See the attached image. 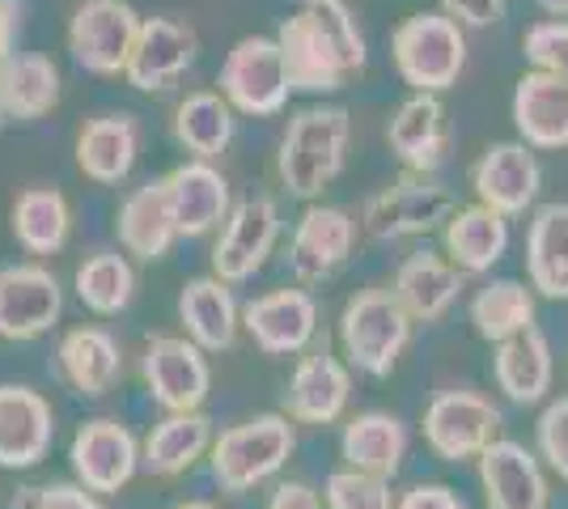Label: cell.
<instances>
[{"mask_svg":"<svg viewBox=\"0 0 568 509\" xmlns=\"http://www.w3.org/2000/svg\"><path fill=\"white\" fill-rule=\"evenodd\" d=\"M348 404H353V365L327 348L314 353L306 348L288 374L281 413L293 425H339Z\"/></svg>","mask_w":568,"mask_h":509,"instance_id":"16","label":"cell"},{"mask_svg":"<svg viewBox=\"0 0 568 509\" xmlns=\"http://www.w3.org/2000/svg\"><path fill=\"white\" fill-rule=\"evenodd\" d=\"M395 509H467V501L458 497V488L425 480V485H412L399 492Z\"/></svg>","mask_w":568,"mask_h":509,"instance_id":"43","label":"cell"},{"mask_svg":"<svg viewBox=\"0 0 568 509\" xmlns=\"http://www.w3.org/2000/svg\"><path fill=\"white\" fill-rule=\"evenodd\" d=\"M467 318L484 344H505L539 327V293L530 281H518V276H493L471 293Z\"/></svg>","mask_w":568,"mask_h":509,"instance_id":"31","label":"cell"},{"mask_svg":"<svg viewBox=\"0 0 568 509\" xmlns=\"http://www.w3.org/2000/svg\"><path fill=\"white\" fill-rule=\"evenodd\" d=\"M412 434L395 413H356L344 429H339V459L344 467H361L395 480L407 459Z\"/></svg>","mask_w":568,"mask_h":509,"instance_id":"34","label":"cell"},{"mask_svg":"<svg viewBox=\"0 0 568 509\" xmlns=\"http://www.w3.org/2000/svg\"><path fill=\"white\" fill-rule=\"evenodd\" d=\"M170 195V213L179 225V238H204L225 225L230 208H234V195H230V179L204 162V157H187L170 170L166 179Z\"/></svg>","mask_w":568,"mask_h":509,"instance_id":"20","label":"cell"},{"mask_svg":"<svg viewBox=\"0 0 568 509\" xmlns=\"http://www.w3.org/2000/svg\"><path fill=\"white\" fill-rule=\"evenodd\" d=\"M0 102L9 120H43L60 106V69L39 51H13L0 64Z\"/></svg>","mask_w":568,"mask_h":509,"instance_id":"35","label":"cell"},{"mask_svg":"<svg viewBox=\"0 0 568 509\" xmlns=\"http://www.w3.org/2000/svg\"><path fill=\"white\" fill-rule=\"evenodd\" d=\"M55 446V413L43 390L26 383H0V467L30 471Z\"/></svg>","mask_w":568,"mask_h":509,"instance_id":"19","label":"cell"},{"mask_svg":"<svg viewBox=\"0 0 568 509\" xmlns=\"http://www.w3.org/2000/svg\"><path fill=\"white\" fill-rule=\"evenodd\" d=\"M72 289L77 302L98 318H115L132 306L136 297V267L128 259V251H94L85 264L72 272Z\"/></svg>","mask_w":568,"mask_h":509,"instance_id":"38","label":"cell"},{"mask_svg":"<svg viewBox=\"0 0 568 509\" xmlns=\"http://www.w3.org/2000/svg\"><path fill=\"white\" fill-rule=\"evenodd\" d=\"M442 13H450L454 22L484 30V26H497L505 18V0H442Z\"/></svg>","mask_w":568,"mask_h":509,"instance_id":"44","label":"cell"},{"mask_svg":"<svg viewBox=\"0 0 568 509\" xmlns=\"http://www.w3.org/2000/svg\"><path fill=\"white\" fill-rule=\"evenodd\" d=\"M141 157V123L136 115H98L77 132V170L102 183V187H115L123 183L132 166Z\"/></svg>","mask_w":568,"mask_h":509,"instance_id":"30","label":"cell"},{"mask_svg":"<svg viewBox=\"0 0 568 509\" xmlns=\"http://www.w3.org/2000/svg\"><path fill=\"white\" fill-rule=\"evenodd\" d=\"M386 145L407 174H433L450 149V123L442 98L412 90V98L399 102V111L386 123Z\"/></svg>","mask_w":568,"mask_h":509,"instance_id":"22","label":"cell"},{"mask_svg":"<svg viewBox=\"0 0 568 509\" xmlns=\"http://www.w3.org/2000/svg\"><path fill=\"white\" fill-rule=\"evenodd\" d=\"M237 111L230 106L225 94H213V90H200V94H187L179 106H174V141L187 149L191 157H204V162H216L230 141H234V120Z\"/></svg>","mask_w":568,"mask_h":509,"instance_id":"36","label":"cell"},{"mask_svg":"<svg viewBox=\"0 0 568 509\" xmlns=\"http://www.w3.org/2000/svg\"><path fill=\"white\" fill-rule=\"evenodd\" d=\"M141 378L149 399L162 413H200L209 390H213V369L209 353L191 336H153L144 344Z\"/></svg>","mask_w":568,"mask_h":509,"instance_id":"11","label":"cell"},{"mask_svg":"<svg viewBox=\"0 0 568 509\" xmlns=\"http://www.w3.org/2000/svg\"><path fill=\"white\" fill-rule=\"evenodd\" d=\"M18 34H22V0H0V64L18 51Z\"/></svg>","mask_w":568,"mask_h":509,"instance_id":"46","label":"cell"},{"mask_svg":"<svg viewBox=\"0 0 568 509\" xmlns=\"http://www.w3.org/2000/svg\"><path fill=\"white\" fill-rule=\"evenodd\" d=\"M4 123H9V111H4V102H0V128H4Z\"/></svg>","mask_w":568,"mask_h":509,"instance_id":"49","label":"cell"},{"mask_svg":"<svg viewBox=\"0 0 568 509\" xmlns=\"http://www.w3.org/2000/svg\"><path fill=\"white\" fill-rule=\"evenodd\" d=\"M535 450L544 455L551 476H560L568 485V395L551 399L539 420H535Z\"/></svg>","mask_w":568,"mask_h":509,"instance_id":"41","label":"cell"},{"mask_svg":"<svg viewBox=\"0 0 568 509\" xmlns=\"http://www.w3.org/2000/svg\"><path fill=\"white\" fill-rule=\"evenodd\" d=\"M339 353L344 362L369 374V378H390L403 353L412 348L416 318L407 315L395 289H356L344 311H339Z\"/></svg>","mask_w":568,"mask_h":509,"instance_id":"3","label":"cell"},{"mask_svg":"<svg viewBox=\"0 0 568 509\" xmlns=\"http://www.w3.org/2000/svg\"><path fill=\"white\" fill-rule=\"evenodd\" d=\"M526 281L539 297L568 302V204H539L526 225Z\"/></svg>","mask_w":568,"mask_h":509,"instance_id":"33","label":"cell"},{"mask_svg":"<svg viewBox=\"0 0 568 509\" xmlns=\"http://www.w3.org/2000/svg\"><path fill=\"white\" fill-rule=\"evenodd\" d=\"M458 208L454 192L433 174H403L399 183L382 187L361 208V230L378 243H403V238H425L442 234V225Z\"/></svg>","mask_w":568,"mask_h":509,"instance_id":"6","label":"cell"},{"mask_svg":"<svg viewBox=\"0 0 568 509\" xmlns=\"http://www.w3.org/2000/svg\"><path fill=\"white\" fill-rule=\"evenodd\" d=\"M267 509H327V501H323V488L306 480H281L267 492Z\"/></svg>","mask_w":568,"mask_h":509,"instance_id":"45","label":"cell"},{"mask_svg":"<svg viewBox=\"0 0 568 509\" xmlns=\"http://www.w3.org/2000/svg\"><path fill=\"white\" fill-rule=\"evenodd\" d=\"M521 55L530 60V69L539 73L568 77V22L565 18H547L535 22L521 39Z\"/></svg>","mask_w":568,"mask_h":509,"instance_id":"40","label":"cell"},{"mask_svg":"<svg viewBox=\"0 0 568 509\" xmlns=\"http://www.w3.org/2000/svg\"><path fill=\"white\" fill-rule=\"evenodd\" d=\"M390 55L416 94H446L467 69V34L450 13H412L395 30Z\"/></svg>","mask_w":568,"mask_h":509,"instance_id":"5","label":"cell"},{"mask_svg":"<svg viewBox=\"0 0 568 509\" xmlns=\"http://www.w3.org/2000/svg\"><path fill=\"white\" fill-rule=\"evenodd\" d=\"M293 450H297L293 420L284 413H260L213 437L209 471L221 485V492L242 497V492H255L260 485L276 480L293 459Z\"/></svg>","mask_w":568,"mask_h":509,"instance_id":"4","label":"cell"},{"mask_svg":"<svg viewBox=\"0 0 568 509\" xmlns=\"http://www.w3.org/2000/svg\"><path fill=\"white\" fill-rule=\"evenodd\" d=\"M356 251V217L339 204H306L288 238V272L297 285H323Z\"/></svg>","mask_w":568,"mask_h":509,"instance_id":"15","label":"cell"},{"mask_svg":"<svg viewBox=\"0 0 568 509\" xmlns=\"http://www.w3.org/2000/svg\"><path fill=\"white\" fill-rule=\"evenodd\" d=\"M13 509H111L98 492H90L77 480H60V485H30L18 488Z\"/></svg>","mask_w":568,"mask_h":509,"instance_id":"42","label":"cell"},{"mask_svg":"<svg viewBox=\"0 0 568 509\" xmlns=\"http://www.w3.org/2000/svg\"><path fill=\"white\" fill-rule=\"evenodd\" d=\"M72 234V208L55 187H26L13 200V238L26 255H60Z\"/></svg>","mask_w":568,"mask_h":509,"instance_id":"37","label":"cell"},{"mask_svg":"<svg viewBox=\"0 0 568 509\" xmlns=\"http://www.w3.org/2000/svg\"><path fill=\"white\" fill-rule=\"evenodd\" d=\"M467 272L454 264L446 251H412L399 267H395V281L390 289L407 306V315L420 323H442L458 306V297L467 289Z\"/></svg>","mask_w":568,"mask_h":509,"instance_id":"21","label":"cell"},{"mask_svg":"<svg viewBox=\"0 0 568 509\" xmlns=\"http://www.w3.org/2000/svg\"><path fill=\"white\" fill-rule=\"evenodd\" d=\"M141 13L128 0H81L69 22L72 60L94 77L128 73V60L136 51Z\"/></svg>","mask_w":568,"mask_h":509,"instance_id":"10","label":"cell"},{"mask_svg":"<svg viewBox=\"0 0 568 509\" xmlns=\"http://www.w3.org/2000/svg\"><path fill=\"white\" fill-rule=\"evenodd\" d=\"M471 192L479 204L497 208L505 217H526L544 192V166L526 141H500L488 145L471 166Z\"/></svg>","mask_w":568,"mask_h":509,"instance_id":"18","label":"cell"},{"mask_svg":"<svg viewBox=\"0 0 568 509\" xmlns=\"http://www.w3.org/2000/svg\"><path fill=\"white\" fill-rule=\"evenodd\" d=\"M242 332L263 357H302L318 336V302L306 285L267 289L242 306Z\"/></svg>","mask_w":568,"mask_h":509,"instance_id":"14","label":"cell"},{"mask_svg":"<svg viewBox=\"0 0 568 509\" xmlns=\"http://www.w3.org/2000/svg\"><path fill=\"white\" fill-rule=\"evenodd\" d=\"M505 429V413L488 395L467 387L437 390L420 416V434L433 459L442 462H475Z\"/></svg>","mask_w":568,"mask_h":509,"instance_id":"7","label":"cell"},{"mask_svg":"<svg viewBox=\"0 0 568 509\" xmlns=\"http://www.w3.org/2000/svg\"><path fill=\"white\" fill-rule=\"evenodd\" d=\"M213 420L200 413H166L141 441V462L158 480H179L213 450Z\"/></svg>","mask_w":568,"mask_h":509,"instance_id":"29","label":"cell"},{"mask_svg":"<svg viewBox=\"0 0 568 509\" xmlns=\"http://www.w3.org/2000/svg\"><path fill=\"white\" fill-rule=\"evenodd\" d=\"M353 120L344 106H302L281 136L276 149V179L293 200L314 204L339 179L348 162Z\"/></svg>","mask_w":568,"mask_h":509,"instance_id":"2","label":"cell"},{"mask_svg":"<svg viewBox=\"0 0 568 509\" xmlns=\"http://www.w3.org/2000/svg\"><path fill=\"white\" fill-rule=\"evenodd\" d=\"M493 383L509 404L539 408L551 395V383H556L551 339L539 327H530V332L505 339V344H493Z\"/></svg>","mask_w":568,"mask_h":509,"instance_id":"25","label":"cell"},{"mask_svg":"<svg viewBox=\"0 0 568 509\" xmlns=\"http://www.w3.org/2000/svg\"><path fill=\"white\" fill-rule=\"evenodd\" d=\"M170 509H216V506H209V501H179V506H170Z\"/></svg>","mask_w":568,"mask_h":509,"instance_id":"48","label":"cell"},{"mask_svg":"<svg viewBox=\"0 0 568 509\" xmlns=\"http://www.w3.org/2000/svg\"><path fill=\"white\" fill-rule=\"evenodd\" d=\"M276 238H281V204L272 195L237 200L225 225L216 230L213 272L230 285L255 281V272H263V264L272 259Z\"/></svg>","mask_w":568,"mask_h":509,"instance_id":"12","label":"cell"},{"mask_svg":"<svg viewBox=\"0 0 568 509\" xmlns=\"http://www.w3.org/2000/svg\"><path fill=\"white\" fill-rule=\"evenodd\" d=\"M221 94L230 98L237 115H255V120L281 115L293 94V81H288V64H284L276 34L237 39L221 64Z\"/></svg>","mask_w":568,"mask_h":509,"instance_id":"8","label":"cell"},{"mask_svg":"<svg viewBox=\"0 0 568 509\" xmlns=\"http://www.w3.org/2000/svg\"><path fill=\"white\" fill-rule=\"evenodd\" d=\"M442 251L467 276H493V267L509 255V217L488 204H458L442 225Z\"/></svg>","mask_w":568,"mask_h":509,"instance_id":"27","label":"cell"},{"mask_svg":"<svg viewBox=\"0 0 568 509\" xmlns=\"http://www.w3.org/2000/svg\"><path fill=\"white\" fill-rule=\"evenodd\" d=\"M179 323H183V336L195 339L204 353L234 348L242 332V306L234 297V285L221 281L216 272L191 276L179 293Z\"/></svg>","mask_w":568,"mask_h":509,"instance_id":"26","label":"cell"},{"mask_svg":"<svg viewBox=\"0 0 568 509\" xmlns=\"http://www.w3.org/2000/svg\"><path fill=\"white\" fill-rule=\"evenodd\" d=\"M55 374L81 399H102L123 374V348L106 327H69L55 344Z\"/></svg>","mask_w":568,"mask_h":509,"instance_id":"24","label":"cell"},{"mask_svg":"<svg viewBox=\"0 0 568 509\" xmlns=\"http://www.w3.org/2000/svg\"><path fill=\"white\" fill-rule=\"evenodd\" d=\"M141 467V441L123 420L94 416L77 425L69 441V471L77 485H85L98 497H115L136 480Z\"/></svg>","mask_w":568,"mask_h":509,"instance_id":"9","label":"cell"},{"mask_svg":"<svg viewBox=\"0 0 568 509\" xmlns=\"http://www.w3.org/2000/svg\"><path fill=\"white\" fill-rule=\"evenodd\" d=\"M539 9H544L547 18H565L568 22V0H539Z\"/></svg>","mask_w":568,"mask_h":509,"instance_id":"47","label":"cell"},{"mask_svg":"<svg viewBox=\"0 0 568 509\" xmlns=\"http://www.w3.org/2000/svg\"><path fill=\"white\" fill-rule=\"evenodd\" d=\"M200 51V39L187 22H174V18H144L141 34H136V51L128 60V81L144 90V94H158L170 90L179 77L191 69Z\"/></svg>","mask_w":568,"mask_h":509,"instance_id":"23","label":"cell"},{"mask_svg":"<svg viewBox=\"0 0 568 509\" xmlns=\"http://www.w3.org/2000/svg\"><path fill=\"white\" fill-rule=\"evenodd\" d=\"M475 480L488 509H551V467L514 437H497L475 459Z\"/></svg>","mask_w":568,"mask_h":509,"instance_id":"13","label":"cell"},{"mask_svg":"<svg viewBox=\"0 0 568 509\" xmlns=\"http://www.w3.org/2000/svg\"><path fill=\"white\" fill-rule=\"evenodd\" d=\"M323 501L327 509H395L399 492L386 476L361 471V467H339L323 480Z\"/></svg>","mask_w":568,"mask_h":509,"instance_id":"39","label":"cell"},{"mask_svg":"<svg viewBox=\"0 0 568 509\" xmlns=\"http://www.w3.org/2000/svg\"><path fill=\"white\" fill-rule=\"evenodd\" d=\"M514 128L530 149H568V77L530 73L514 90Z\"/></svg>","mask_w":568,"mask_h":509,"instance_id":"32","label":"cell"},{"mask_svg":"<svg viewBox=\"0 0 568 509\" xmlns=\"http://www.w3.org/2000/svg\"><path fill=\"white\" fill-rule=\"evenodd\" d=\"M276 43L302 94H335L365 69V34L344 0H302V9L281 22Z\"/></svg>","mask_w":568,"mask_h":509,"instance_id":"1","label":"cell"},{"mask_svg":"<svg viewBox=\"0 0 568 509\" xmlns=\"http://www.w3.org/2000/svg\"><path fill=\"white\" fill-rule=\"evenodd\" d=\"M64 315V289L55 272L43 264H4L0 267V339L48 336Z\"/></svg>","mask_w":568,"mask_h":509,"instance_id":"17","label":"cell"},{"mask_svg":"<svg viewBox=\"0 0 568 509\" xmlns=\"http://www.w3.org/2000/svg\"><path fill=\"white\" fill-rule=\"evenodd\" d=\"M115 234L119 246L141 264H158L174 251L179 225H174V213H170V195L162 179L123 195V204L115 213Z\"/></svg>","mask_w":568,"mask_h":509,"instance_id":"28","label":"cell"}]
</instances>
